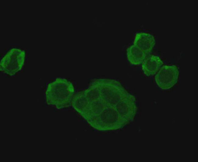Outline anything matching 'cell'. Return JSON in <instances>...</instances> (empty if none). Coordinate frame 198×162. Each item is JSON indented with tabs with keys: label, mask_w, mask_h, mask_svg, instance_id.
I'll list each match as a JSON object with an SVG mask.
<instances>
[{
	"label": "cell",
	"mask_w": 198,
	"mask_h": 162,
	"mask_svg": "<svg viewBox=\"0 0 198 162\" xmlns=\"http://www.w3.org/2000/svg\"><path fill=\"white\" fill-rule=\"evenodd\" d=\"M135 98L115 79L97 78L75 94L71 105L93 128L100 131L122 128L135 112Z\"/></svg>",
	"instance_id": "obj_1"
},
{
	"label": "cell",
	"mask_w": 198,
	"mask_h": 162,
	"mask_svg": "<svg viewBox=\"0 0 198 162\" xmlns=\"http://www.w3.org/2000/svg\"><path fill=\"white\" fill-rule=\"evenodd\" d=\"M72 83L67 79L57 78L49 83L46 90L47 103L58 108L69 106L75 94Z\"/></svg>",
	"instance_id": "obj_2"
},
{
	"label": "cell",
	"mask_w": 198,
	"mask_h": 162,
	"mask_svg": "<svg viewBox=\"0 0 198 162\" xmlns=\"http://www.w3.org/2000/svg\"><path fill=\"white\" fill-rule=\"evenodd\" d=\"M25 56L23 50L16 48L10 49L1 60L0 71L11 76L14 75L22 69Z\"/></svg>",
	"instance_id": "obj_3"
},
{
	"label": "cell",
	"mask_w": 198,
	"mask_h": 162,
	"mask_svg": "<svg viewBox=\"0 0 198 162\" xmlns=\"http://www.w3.org/2000/svg\"><path fill=\"white\" fill-rule=\"evenodd\" d=\"M179 75V69L177 66L164 65L155 74V82L160 88L168 89L176 84Z\"/></svg>",
	"instance_id": "obj_4"
},
{
	"label": "cell",
	"mask_w": 198,
	"mask_h": 162,
	"mask_svg": "<svg viewBox=\"0 0 198 162\" xmlns=\"http://www.w3.org/2000/svg\"><path fill=\"white\" fill-rule=\"evenodd\" d=\"M155 43V39L152 35L147 33L140 32L136 34L133 44L148 56L154 48Z\"/></svg>",
	"instance_id": "obj_5"
},
{
	"label": "cell",
	"mask_w": 198,
	"mask_h": 162,
	"mask_svg": "<svg viewBox=\"0 0 198 162\" xmlns=\"http://www.w3.org/2000/svg\"><path fill=\"white\" fill-rule=\"evenodd\" d=\"M142 70L144 74L147 77L155 74L161 67L163 62L157 55L149 56L142 64Z\"/></svg>",
	"instance_id": "obj_6"
},
{
	"label": "cell",
	"mask_w": 198,
	"mask_h": 162,
	"mask_svg": "<svg viewBox=\"0 0 198 162\" xmlns=\"http://www.w3.org/2000/svg\"><path fill=\"white\" fill-rule=\"evenodd\" d=\"M126 55L127 59L130 63L135 65L142 64L148 57L141 49L133 44L128 48Z\"/></svg>",
	"instance_id": "obj_7"
}]
</instances>
